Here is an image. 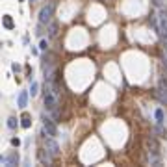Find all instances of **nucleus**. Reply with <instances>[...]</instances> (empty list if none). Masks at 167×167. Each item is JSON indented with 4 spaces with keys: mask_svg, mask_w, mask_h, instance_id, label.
<instances>
[{
    "mask_svg": "<svg viewBox=\"0 0 167 167\" xmlns=\"http://www.w3.org/2000/svg\"><path fill=\"white\" fill-rule=\"evenodd\" d=\"M54 9H56V4H54V2L43 6V8H41V11H39V23H41V24H48V23H50V19H52V15H54Z\"/></svg>",
    "mask_w": 167,
    "mask_h": 167,
    "instance_id": "f257e3e1",
    "label": "nucleus"
},
{
    "mask_svg": "<svg viewBox=\"0 0 167 167\" xmlns=\"http://www.w3.org/2000/svg\"><path fill=\"white\" fill-rule=\"evenodd\" d=\"M43 130H45V134L50 136V137H56V136H58V126H56L54 121H50L46 115H43Z\"/></svg>",
    "mask_w": 167,
    "mask_h": 167,
    "instance_id": "f03ea898",
    "label": "nucleus"
},
{
    "mask_svg": "<svg viewBox=\"0 0 167 167\" xmlns=\"http://www.w3.org/2000/svg\"><path fill=\"white\" fill-rule=\"evenodd\" d=\"M158 99L162 104H167V80L165 78L158 82Z\"/></svg>",
    "mask_w": 167,
    "mask_h": 167,
    "instance_id": "7ed1b4c3",
    "label": "nucleus"
},
{
    "mask_svg": "<svg viewBox=\"0 0 167 167\" xmlns=\"http://www.w3.org/2000/svg\"><path fill=\"white\" fill-rule=\"evenodd\" d=\"M45 147H46V150L50 152V154H52L54 158L60 154V145L56 143V139H54V137L48 136V139H45Z\"/></svg>",
    "mask_w": 167,
    "mask_h": 167,
    "instance_id": "20e7f679",
    "label": "nucleus"
},
{
    "mask_svg": "<svg viewBox=\"0 0 167 167\" xmlns=\"http://www.w3.org/2000/svg\"><path fill=\"white\" fill-rule=\"evenodd\" d=\"M158 24H160V33L167 36V11L165 9L158 11Z\"/></svg>",
    "mask_w": 167,
    "mask_h": 167,
    "instance_id": "39448f33",
    "label": "nucleus"
},
{
    "mask_svg": "<svg viewBox=\"0 0 167 167\" xmlns=\"http://www.w3.org/2000/svg\"><path fill=\"white\" fill-rule=\"evenodd\" d=\"M52 158H54V156L46 150V147H45V149H39V162H41V165H50Z\"/></svg>",
    "mask_w": 167,
    "mask_h": 167,
    "instance_id": "423d86ee",
    "label": "nucleus"
},
{
    "mask_svg": "<svg viewBox=\"0 0 167 167\" xmlns=\"http://www.w3.org/2000/svg\"><path fill=\"white\" fill-rule=\"evenodd\" d=\"M28 95H30L28 91H20V93H19L17 104H19V108H20V110H24V108L28 106Z\"/></svg>",
    "mask_w": 167,
    "mask_h": 167,
    "instance_id": "0eeeda50",
    "label": "nucleus"
},
{
    "mask_svg": "<svg viewBox=\"0 0 167 167\" xmlns=\"http://www.w3.org/2000/svg\"><path fill=\"white\" fill-rule=\"evenodd\" d=\"M147 145H149V152H150V154H160V147H158V141H156V139L154 137H149L147 139Z\"/></svg>",
    "mask_w": 167,
    "mask_h": 167,
    "instance_id": "6e6552de",
    "label": "nucleus"
},
{
    "mask_svg": "<svg viewBox=\"0 0 167 167\" xmlns=\"http://www.w3.org/2000/svg\"><path fill=\"white\" fill-rule=\"evenodd\" d=\"M2 23H4V28H8V30H11V28H13V20H11L9 15H4L2 17Z\"/></svg>",
    "mask_w": 167,
    "mask_h": 167,
    "instance_id": "1a4fd4ad",
    "label": "nucleus"
},
{
    "mask_svg": "<svg viewBox=\"0 0 167 167\" xmlns=\"http://www.w3.org/2000/svg\"><path fill=\"white\" fill-rule=\"evenodd\" d=\"M154 117H156V123H162V124H163V110H162V108H158V110L154 111Z\"/></svg>",
    "mask_w": 167,
    "mask_h": 167,
    "instance_id": "9d476101",
    "label": "nucleus"
},
{
    "mask_svg": "<svg viewBox=\"0 0 167 167\" xmlns=\"http://www.w3.org/2000/svg\"><path fill=\"white\" fill-rule=\"evenodd\" d=\"M20 126H23V128H30V126H32V119H30L28 115H24V117H23V123H20Z\"/></svg>",
    "mask_w": 167,
    "mask_h": 167,
    "instance_id": "9b49d317",
    "label": "nucleus"
},
{
    "mask_svg": "<svg viewBox=\"0 0 167 167\" xmlns=\"http://www.w3.org/2000/svg\"><path fill=\"white\" fill-rule=\"evenodd\" d=\"M37 91H39V84H37V82H32V86H30V95L36 97Z\"/></svg>",
    "mask_w": 167,
    "mask_h": 167,
    "instance_id": "f8f14e48",
    "label": "nucleus"
},
{
    "mask_svg": "<svg viewBox=\"0 0 167 167\" xmlns=\"http://www.w3.org/2000/svg\"><path fill=\"white\" fill-rule=\"evenodd\" d=\"M56 33H58V26L50 24V26H48V37H56Z\"/></svg>",
    "mask_w": 167,
    "mask_h": 167,
    "instance_id": "ddd939ff",
    "label": "nucleus"
},
{
    "mask_svg": "<svg viewBox=\"0 0 167 167\" xmlns=\"http://www.w3.org/2000/svg\"><path fill=\"white\" fill-rule=\"evenodd\" d=\"M8 128H11V130L17 128V119H15V117H9V119H8Z\"/></svg>",
    "mask_w": 167,
    "mask_h": 167,
    "instance_id": "4468645a",
    "label": "nucleus"
},
{
    "mask_svg": "<svg viewBox=\"0 0 167 167\" xmlns=\"http://www.w3.org/2000/svg\"><path fill=\"white\" fill-rule=\"evenodd\" d=\"M154 132L158 136H165V130H163V126H162V123H158L156 124V128H154Z\"/></svg>",
    "mask_w": 167,
    "mask_h": 167,
    "instance_id": "2eb2a0df",
    "label": "nucleus"
},
{
    "mask_svg": "<svg viewBox=\"0 0 167 167\" xmlns=\"http://www.w3.org/2000/svg\"><path fill=\"white\" fill-rule=\"evenodd\" d=\"M46 46H48L46 39H41V43H39V48H41V50H46Z\"/></svg>",
    "mask_w": 167,
    "mask_h": 167,
    "instance_id": "dca6fc26",
    "label": "nucleus"
},
{
    "mask_svg": "<svg viewBox=\"0 0 167 167\" xmlns=\"http://www.w3.org/2000/svg\"><path fill=\"white\" fill-rule=\"evenodd\" d=\"M11 145H13V147H19V145H20V139L19 137H13L11 139Z\"/></svg>",
    "mask_w": 167,
    "mask_h": 167,
    "instance_id": "f3484780",
    "label": "nucleus"
},
{
    "mask_svg": "<svg viewBox=\"0 0 167 167\" xmlns=\"http://www.w3.org/2000/svg\"><path fill=\"white\" fill-rule=\"evenodd\" d=\"M152 2H154V4L158 6V8H160V6H162V4H163V0H152Z\"/></svg>",
    "mask_w": 167,
    "mask_h": 167,
    "instance_id": "a211bd4d",
    "label": "nucleus"
},
{
    "mask_svg": "<svg viewBox=\"0 0 167 167\" xmlns=\"http://www.w3.org/2000/svg\"><path fill=\"white\" fill-rule=\"evenodd\" d=\"M163 52L167 54V39H163Z\"/></svg>",
    "mask_w": 167,
    "mask_h": 167,
    "instance_id": "6ab92c4d",
    "label": "nucleus"
},
{
    "mask_svg": "<svg viewBox=\"0 0 167 167\" xmlns=\"http://www.w3.org/2000/svg\"><path fill=\"white\" fill-rule=\"evenodd\" d=\"M30 2H33V0H30Z\"/></svg>",
    "mask_w": 167,
    "mask_h": 167,
    "instance_id": "aec40b11",
    "label": "nucleus"
}]
</instances>
